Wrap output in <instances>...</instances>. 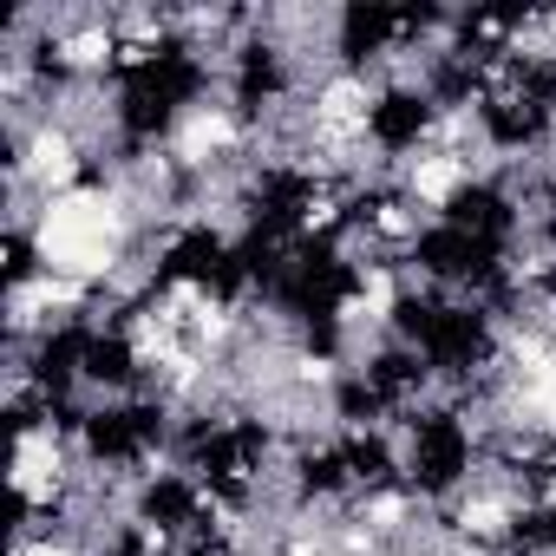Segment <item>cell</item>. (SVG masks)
<instances>
[{"instance_id": "1", "label": "cell", "mask_w": 556, "mask_h": 556, "mask_svg": "<svg viewBox=\"0 0 556 556\" xmlns=\"http://www.w3.org/2000/svg\"><path fill=\"white\" fill-rule=\"evenodd\" d=\"M8 556H86V543L73 530H47V536H14Z\"/></svg>"}]
</instances>
